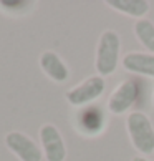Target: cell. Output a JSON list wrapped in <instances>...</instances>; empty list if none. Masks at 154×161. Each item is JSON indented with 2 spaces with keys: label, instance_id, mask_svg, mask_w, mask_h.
I'll use <instances>...</instances> for the list:
<instances>
[{
  "label": "cell",
  "instance_id": "cell-1",
  "mask_svg": "<svg viewBox=\"0 0 154 161\" xmlns=\"http://www.w3.org/2000/svg\"><path fill=\"white\" fill-rule=\"evenodd\" d=\"M121 38L114 30H104L96 45V57H94V68L99 76L113 75L118 63H119Z\"/></svg>",
  "mask_w": 154,
  "mask_h": 161
},
{
  "label": "cell",
  "instance_id": "cell-2",
  "mask_svg": "<svg viewBox=\"0 0 154 161\" xmlns=\"http://www.w3.org/2000/svg\"><path fill=\"white\" fill-rule=\"evenodd\" d=\"M126 130L136 151H139L141 154L154 153V126L146 113L143 111L129 113Z\"/></svg>",
  "mask_w": 154,
  "mask_h": 161
},
{
  "label": "cell",
  "instance_id": "cell-3",
  "mask_svg": "<svg viewBox=\"0 0 154 161\" xmlns=\"http://www.w3.org/2000/svg\"><path fill=\"white\" fill-rule=\"evenodd\" d=\"M104 78L99 75L88 76L86 80H83L76 86H72L70 90H66L65 98L72 106L75 108H85V106L91 105L94 100H98L104 92Z\"/></svg>",
  "mask_w": 154,
  "mask_h": 161
},
{
  "label": "cell",
  "instance_id": "cell-4",
  "mask_svg": "<svg viewBox=\"0 0 154 161\" xmlns=\"http://www.w3.org/2000/svg\"><path fill=\"white\" fill-rule=\"evenodd\" d=\"M141 95L139 83L134 78L123 80L108 98V111L111 115H123L138 101Z\"/></svg>",
  "mask_w": 154,
  "mask_h": 161
},
{
  "label": "cell",
  "instance_id": "cell-5",
  "mask_svg": "<svg viewBox=\"0 0 154 161\" xmlns=\"http://www.w3.org/2000/svg\"><path fill=\"white\" fill-rule=\"evenodd\" d=\"M40 148L46 161H65L66 146L65 140L55 125L45 123L40 128Z\"/></svg>",
  "mask_w": 154,
  "mask_h": 161
},
{
  "label": "cell",
  "instance_id": "cell-6",
  "mask_svg": "<svg viewBox=\"0 0 154 161\" xmlns=\"http://www.w3.org/2000/svg\"><path fill=\"white\" fill-rule=\"evenodd\" d=\"M5 145L20 161H41V148L30 136L22 131H10L5 135Z\"/></svg>",
  "mask_w": 154,
  "mask_h": 161
},
{
  "label": "cell",
  "instance_id": "cell-7",
  "mask_svg": "<svg viewBox=\"0 0 154 161\" xmlns=\"http://www.w3.org/2000/svg\"><path fill=\"white\" fill-rule=\"evenodd\" d=\"M76 131L83 136H96L99 135L106 126V115L103 108L96 105H88L81 108L80 113L76 115L75 120Z\"/></svg>",
  "mask_w": 154,
  "mask_h": 161
},
{
  "label": "cell",
  "instance_id": "cell-8",
  "mask_svg": "<svg viewBox=\"0 0 154 161\" xmlns=\"http://www.w3.org/2000/svg\"><path fill=\"white\" fill-rule=\"evenodd\" d=\"M40 68L50 80L56 81V83L66 81L70 76V70L66 67V63L53 50H45L40 55Z\"/></svg>",
  "mask_w": 154,
  "mask_h": 161
},
{
  "label": "cell",
  "instance_id": "cell-9",
  "mask_svg": "<svg viewBox=\"0 0 154 161\" xmlns=\"http://www.w3.org/2000/svg\"><path fill=\"white\" fill-rule=\"evenodd\" d=\"M123 68L134 75H143L154 78V55L143 52H129L121 60Z\"/></svg>",
  "mask_w": 154,
  "mask_h": 161
},
{
  "label": "cell",
  "instance_id": "cell-10",
  "mask_svg": "<svg viewBox=\"0 0 154 161\" xmlns=\"http://www.w3.org/2000/svg\"><path fill=\"white\" fill-rule=\"evenodd\" d=\"M106 5L114 12L134 17L138 20L144 19V15L149 12V2H146V0H108Z\"/></svg>",
  "mask_w": 154,
  "mask_h": 161
},
{
  "label": "cell",
  "instance_id": "cell-11",
  "mask_svg": "<svg viewBox=\"0 0 154 161\" xmlns=\"http://www.w3.org/2000/svg\"><path fill=\"white\" fill-rule=\"evenodd\" d=\"M134 35L144 48L154 55V23L147 19H139L134 23Z\"/></svg>",
  "mask_w": 154,
  "mask_h": 161
},
{
  "label": "cell",
  "instance_id": "cell-12",
  "mask_svg": "<svg viewBox=\"0 0 154 161\" xmlns=\"http://www.w3.org/2000/svg\"><path fill=\"white\" fill-rule=\"evenodd\" d=\"M37 8L32 0H0V12L8 15H27Z\"/></svg>",
  "mask_w": 154,
  "mask_h": 161
},
{
  "label": "cell",
  "instance_id": "cell-13",
  "mask_svg": "<svg viewBox=\"0 0 154 161\" xmlns=\"http://www.w3.org/2000/svg\"><path fill=\"white\" fill-rule=\"evenodd\" d=\"M131 161H149V159H146V158H143V156H134Z\"/></svg>",
  "mask_w": 154,
  "mask_h": 161
},
{
  "label": "cell",
  "instance_id": "cell-14",
  "mask_svg": "<svg viewBox=\"0 0 154 161\" xmlns=\"http://www.w3.org/2000/svg\"><path fill=\"white\" fill-rule=\"evenodd\" d=\"M152 105H154V93H152Z\"/></svg>",
  "mask_w": 154,
  "mask_h": 161
}]
</instances>
